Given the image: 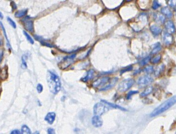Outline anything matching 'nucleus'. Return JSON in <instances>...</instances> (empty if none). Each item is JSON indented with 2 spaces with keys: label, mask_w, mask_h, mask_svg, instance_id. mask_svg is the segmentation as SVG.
Masks as SVG:
<instances>
[{
  "label": "nucleus",
  "mask_w": 176,
  "mask_h": 134,
  "mask_svg": "<svg viewBox=\"0 0 176 134\" xmlns=\"http://www.w3.org/2000/svg\"><path fill=\"white\" fill-rule=\"evenodd\" d=\"M29 17L28 16L27 17L24 19V26L25 29L28 31L30 32H33L34 31V24L32 21L29 20ZM23 20V21H24Z\"/></svg>",
  "instance_id": "nucleus-9"
},
{
  "label": "nucleus",
  "mask_w": 176,
  "mask_h": 134,
  "mask_svg": "<svg viewBox=\"0 0 176 134\" xmlns=\"http://www.w3.org/2000/svg\"><path fill=\"white\" fill-rule=\"evenodd\" d=\"M1 44H2V42H1V41H0V46L1 45Z\"/></svg>",
  "instance_id": "nucleus-41"
},
{
  "label": "nucleus",
  "mask_w": 176,
  "mask_h": 134,
  "mask_svg": "<svg viewBox=\"0 0 176 134\" xmlns=\"http://www.w3.org/2000/svg\"><path fill=\"white\" fill-rule=\"evenodd\" d=\"M47 81L50 91L56 94L61 89V82L58 76L51 71H48L47 74Z\"/></svg>",
  "instance_id": "nucleus-1"
},
{
  "label": "nucleus",
  "mask_w": 176,
  "mask_h": 134,
  "mask_svg": "<svg viewBox=\"0 0 176 134\" xmlns=\"http://www.w3.org/2000/svg\"><path fill=\"white\" fill-rule=\"evenodd\" d=\"M101 102L105 104L106 105H108V106L110 107V108H114V109H119L120 110H122V111H126V110L123 108H122V107H121L120 106H119L118 105H116V104H113V103H112L111 102H108L105 100H101Z\"/></svg>",
  "instance_id": "nucleus-13"
},
{
  "label": "nucleus",
  "mask_w": 176,
  "mask_h": 134,
  "mask_svg": "<svg viewBox=\"0 0 176 134\" xmlns=\"http://www.w3.org/2000/svg\"><path fill=\"white\" fill-rule=\"evenodd\" d=\"M7 22L9 23V24H10V25L13 28H16V23H15V22L13 21L11 18H10V17H7Z\"/></svg>",
  "instance_id": "nucleus-27"
},
{
  "label": "nucleus",
  "mask_w": 176,
  "mask_h": 134,
  "mask_svg": "<svg viewBox=\"0 0 176 134\" xmlns=\"http://www.w3.org/2000/svg\"><path fill=\"white\" fill-rule=\"evenodd\" d=\"M132 66L131 65L129 66H128L127 67V68L123 69V70H121V71H120V74H123L124 73L126 72H127V71H131L132 70Z\"/></svg>",
  "instance_id": "nucleus-33"
},
{
  "label": "nucleus",
  "mask_w": 176,
  "mask_h": 134,
  "mask_svg": "<svg viewBox=\"0 0 176 134\" xmlns=\"http://www.w3.org/2000/svg\"><path fill=\"white\" fill-rule=\"evenodd\" d=\"M56 114L54 112H49L47 113L45 117V120L49 124H52L55 119Z\"/></svg>",
  "instance_id": "nucleus-11"
},
{
  "label": "nucleus",
  "mask_w": 176,
  "mask_h": 134,
  "mask_svg": "<svg viewBox=\"0 0 176 134\" xmlns=\"http://www.w3.org/2000/svg\"><path fill=\"white\" fill-rule=\"evenodd\" d=\"M144 70L147 73H152L154 71L153 66H148L147 67H146V68L144 69Z\"/></svg>",
  "instance_id": "nucleus-30"
},
{
  "label": "nucleus",
  "mask_w": 176,
  "mask_h": 134,
  "mask_svg": "<svg viewBox=\"0 0 176 134\" xmlns=\"http://www.w3.org/2000/svg\"><path fill=\"white\" fill-rule=\"evenodd\" d=\"M10 134H21V133L19 130L15 129V130L12 131V132H11Z\"/></svg>",
  "instance_id": "nucleus-37"
},
{
  "label": "nucleus",
  "mask_w": 176,
  "mask_h": 134,
  "mask_svg": "<svg viewBox=\"0 0 176 134\" xmlns=\"http://www.w3.org/2000/svg\"><path fill=\"white\" fill-rule=\"evenodd\" d=\"M165 28L168 32V33L171 34L175 32L176 29L174 23L171 21H168L165 23Z\"/></svg>",
  "instance_id": "nucleus-8"
},
{
  "label": "nucleus",
  "mask_w": 176,
  "mask_h": 134,
  "mask_svg": "<svg viewBox=\"0 0 176 134\" xmlns=\"http://www.w3.org/2000/svg\"><path fill=\"white\" fill-rule=\"evenodd\" d=\"M150 56H148V57H147L146 58H145L144 59H143V60H141L140 62H139V64L141 66H143V65H145L146 64H147L149 61H150Z\"/></svg>",
  "instance_id": "nucleus-26"
},
{
  "label": "nucleus",
  "mask_w": 176,
  "mask_h": 134,
  "mask_svg": "<svg viewBox=\"0 0 176 134\" xmlns=\"http://www.w3.org/2000/svg\"><path fill=\"white\" fill-rule=\"evenodd\" d=\"M174 11H175V13H176V6L175 7V8H174Z\"/></svg>",
  "instance_id": "nucleus-42"
},
{
  "label": "nucleus",
  "mask_w": 176,
  "mask_h": 134,
  "mask_svg": "<svg viewBox=\"0 0 176 134\" xmlns=\"http://www.w3.org/2000/svg\"><path fill=\"white\" fill-rule=\"evenodd\" d=\"M164 42L166 45H170L172 43L173 37L171 34L166 33L165 34L164 37Z\"/></svg>",
  "instance_id": "nucleus-16"
},
{
  "label": "nucleus",
  "mask_w": 176,
  "mask_h": 134,
  "mask_svg": "<svg viewBox=\"0 0 176 134\" xmlns=\"http://www.w3.org/2000/svg\"><path fill=\"white\" fill-rule=\"evenodd\" d=\"M110 77L108 76H104L102 78L98 79L95 81H94L93 83V87L94 88H97L99 86L103 85L107 83L108 81H110Z\"/></svg>",
  "instance_id": "nucleus-7"
},
{
  "label": "nucleus",
  "mask_w": 176,
  "mask_h": 134,
  "mask_svg": "<svg viewBox=\"0 0 176 134\" xmlns=\"http://www.w3.org/2000/svg\"><path fill=\"white\" fill-rule=\"evenodd\" d=\"M150 30L152 34L155 36H158L162 32V30L159 27V26L156 25H152L150 27Z\"/></svg>",
  "instance_id": "nucleus-12"
},
{
  "label": "nucleus",
  "mask_w": 176,
  "mask_h": 134,
  "mask_svg": "<svg viewBox=\"0 0 176 134\" xmlns=\"http://www.w3.org/2000/svg\"><path fill=\"white\" fill-rule=\"evenodd\" d=\"M36 89H37V92H38L39 93H42V91H43V86L41 84L38 83V84L37 85Z\"/></svg>",
  "instance_id": "nucleus-34"
},
{
  "label": "nucleus",
  "mask_w": 176,
  "mask_h": 134,
  "mask_svg": "<svg viewBox=\"0 0 176 134\" xmlns=\"http://www.w3.org/2000/svg\"><path fill=\"white\" fill-rule=\"evenodd\" d=\"M134 83L132 79H127L121 81L118 86V91L120 92H124L128 90Z\"/></svg>",
  "instance_id": "nucleus-4"
},
{
  "label": "nucleus",
  "mask_w": 176,
  "mask_h": 134,
  "mask_svg": "<svg viewBox=\"0 0 176 134\" xmlns=\"http://www.w3.org/2000/svg\"><path fill=\"white\" fill-rule=\"evenodd\" d=\"M155 19L157 22L160 23H164L165 21V17H164V16L158 14V13L155 14Z\"/></svg>",
  "instance_id": "nucleus-19"
},
{
  "label": "nucleus",
  "mask_w": 176,
  "mask_h": 134,
  "mask_svg": "<svg viewBox=\"0 0 176 134\" xmlns=\"http://www.w3.org/2000/svg\"><path fill=\"white\" fill-rule=\"evenodd\" d=\"M3 18V15L2 14V13L1 12H0V18L2 19Z\"/></svg>",
  "instance_id": "nucleus-39"
},
{
  "label": "nucleus",
  "mask_w": 176,
  "mask_h": 134,
  "mask_svg": "<svg viewBox=\"0 0 176 134\" xmlns=\"http://www.w3.org/2000/svg\"><path fill=\"white\" fill-rule=\"evenodd\" d=\"M76 56V54H72L70 56H66V57H65L62 60L63 65L62 66L63 69H64V68H67V67H68L72 63V61L74 60Z\"/></svg>",
  "instance_id": "nucleus-5"
},
{
  "label": "nucleus",
  "mask_w": 176,
  "mask_h": 134,
  "mask_svg": "<svg viewBox=\"0 0 176 134\" xmlns=\"http://www.w3.org/2000/svg\"><path fill=\"white\" fill-rule=\"evenodd\" d=\"M47 132H48V134H56L55 130H54V129L52 128H48L47 130Z\"/></svg>",
  "instance_id": "nucleus-36"
},
{
  "label": "nucleus",
  "mask_w": 176,
  "mask_h": 134,
  "mask_svg": "<svg viewBox=\"0 0 176 134\" xmlns=\"http://www.w3.org/2000/svg\"><path fill=\"white\" fill-rule=\"evenodd\" d=\"M161 49V47L160 46V44L157 43L156 44V46L153 49L151 53L152 54H156L157 53H158L159 51H160Z\"/></svg>",
  "instance_id": "nucleus-24"
},
{
  "label": "nucleus",
  "mask_w": 176,
  "mask_h": 134,
  "mask_svg": "<svg viewBox=\"0 0 176 134\" xmlns=\"http://www.w3.org/2000/svg\"><path fill=\"white\" fill-rule=\"evenodd\" d=\"M3 57V52L1 51V52H0V62H1Z\"/></svg>",
  "instance_id": "nucleus-38"
},
{
  "label": "nucleus",
  "mask_w": 176,
  "mask_h": 134,
  "mask_svg": "<svg viewBox=\"0 0 176 134\" xmlns=\"http://www.w3.org/2000/svg\"><path fill=\"white\" fill-rule=\"evenodd\" d=\"M164 68H165V66H164V65H162L161 66H159V68L156 70V71H155V74L157 75H158L160 73V72L161 71H162L164 70Z\"/></svg>",
  "instance_id": "nucleus-32"
},
{
  "label": "nucleus",
  "mask_w": 176,
  "mask_h": 134,
  "mask_svg": "<svg viewBox=\"0 0 176 134\" xmlns=\"http://www.w3.org/2000/svg\"><path fill=\"white\" fill-rule=\"evenodd\" d=\"M0 26H1V27L2 30V31H3V34H4V37H5V39L6 40V41H7V46L8 48H11V45H10V42H9V40L7 36L6 30L5 29V27H4L3 24H2V23L1 22H0Z\"/></svg>",
  "instance_id": "nucleus-18"
},
{
  "label": "nucleus",
  "mask_w": 176,
  "mask_h": 134,
  "mask_svg": "<svg viewBox=\"0 0 176 134\" xmlns=\"http://www.w3.org/2000/svg\"><path fill=\"white\" fill-rule=\"evenodd\" d=\"M168 3L171 7H173L176 6V1H169L168 2Z\"/></svg>",
  "instance_id": "nucleus-35"
},
{
  "label": "nucleus",
  "mask_w": 176,
  "mask_h": 134,
  "mask_svg": "<svg viewBox=\"0 0 176 134\" xmlns=\"http://www.w3.org/2000/svg\"><path fill=\"white\" fill-rule=\"evenodd\" d=\"M176 103V96L172 97V98L169 99L168 100L162 103L159 106H158L157 108H156L150 114V116L152 117L158 116L162 113L165 112L168 109H169L171 107L174 105Z\"/></svg>",
  "instance_id": "nucleus-2"
},
{
  "label": "nucleus",
  "mask_w": 176,
  "mask_h": 134,
  "mask_svg": "<svg viewBox=\"0 0 176 134\" xmlns=\"http://www.w3.org/2000/svg\"><path fill=\"white\" fill-rule=\"evenodd\" d=\"M34 134H39V132L38 131H35Z\"/></svg>",
  "instance_id": "nucleus-40"
},
{
  "label": "nucleus",
  "mask_w": 176,
  "mask_h": 134,
  "mask_svg": "<svg viewBox=\"0 0 176 134\" xmlns=\"http://www.w3.org/2000/svg\"><path fill=\"white\" fill-rule=\"evenodd\" d=\"M161 13L162 15L166 16L168 18H171L172 16V12L167 6L162 8L161 9Z\"/></svg>",
  "instance_id": "nucleus-14"
},
{
  "label": "nucleus",
  "mask_w": 176,
  "mask_h": 134,
  "mask_svg": "<svg viewBox=\"0 0 176 134\" xmlns=\"http://www.w3.org/2000/svg\"><path fill=\"white\" fill-rule=\"evenodd\" d=\"M23 34L25 35V37L26 38L27 40L30 42V43H31V44H34V40L32 38V37L28 33L26 32H25V31H23Z\"/></svg>",
  "instance_id": "nucleus-25"
},
{
  "label": "nucleus",
  "mask_w": 176,
  "mask_h": 134,
  "mask_svg": "<svg viewBox=\"0 0 176 134\" xmlns=\"http://www.w3.org/2000/svg\"><path fill=\"white\" fill-rule=\"evenodd\" d=\"M138 93V91H129L127 94V97L126 98L127 100H129L130 99V98H131V97L134 95V94H137Z\"/></svg>",
  "instance_id": "nucleus-28"
},
{
  "label": "nucleus",
  "mask_w": 176,
  "mask_h": 134,
  "mask_svg": "<svg viewBox=\"0 0 176 134\" xmlns=\"http://www.w3.org/2000/svg\"><path fill=\"white\" fill-rule=\"evenodd\" d=\"M161 56L160 55H158L155 57H154L152 60H151V62L152 63H154V64H155V63H158L160 60H161Z\"/></svg>",
  "instance_id": "nucleus-29"
},
{
  "label": "nucleus",
  "mask_w": 176,
  "mask_h": 134,
  "mask_svg": "<svg viewBox=\"0 0 176 134\" xmlns=\"http://www.w3.org/2000/svg\"><path fill=\"white\" fill-rule=\"evenodd\" d=\"M94 74H95V71L94 70H93V69L89 70V71H88L87 72L86 76L85 77H84L83 79H82V81L83 82H86L88 81V80H91V79L93 78V77L94 76Z\"/></svg>",
  "instance_id": "nucleus-15"
},
{
  "label": "nucleus",
  "mask_w": 176,
  "mask_h": 134,
  "mask_svg": "<svg viewBox=\"0 0 176 134\" xmlns=\"http://www.w3.org/2000/svg\"><path fill=\"white\" fill-rule=\"evenodd\" d=\"M160 6H161V5H160V4L158 2V1H154L153 2V3L152 8H153L154 9H156L158 8Z\"/></svg>",
  "instance_id": "nucleus-31"
},
{
  "label": "nucleus",
  "mask_w": 176,
  "mask_h": 134,
  "mask_svg": "<svg viewBox=\"0 0 176 134\" xmlns=\"http://www.w3.org/2000/svg\"><path fill=\"white\" fill-rule=\"evenodd\" d=\"M28 58V56L26 55H23L22 57V64L21 67L23 69H25L28 67V65H27L26 63V59Z\"/></svg>",
  "instance_id": "nucleus-22"
},
{
  "label": "nucleus",
  "mask_w": 176,
  "mask_h": 134,
  "mask_svg": "<svg viewBox=\"0 0 176 134\" xmlns=\"http://www.w3.org/2000/svg\"><path fill=\"white\" fill-rule=\"evenodd\" d=\"M27 13H28V9H27L20 10L15 13V16L16 17H19V18L25 16V15L27 14Z\"/></svg>",
  "instance_id": "nucleus-20"
},
{
  "label": "nucleus",
  "mask_w": 176,
  "mask_h": 134,
  "mask_svg": "<svg viewBox=\"0 0 176 134\" xmlns=\"http://www.w3.org/2000/svg\"><path fill=\"white\" fill-rule=\"evenodd\" d=\"M110 107L103 103H97L94 106V114L95 115H102L107 111H109Z\"/></svg>",
  "instance_id": "nucleus-3"
},
{
  "label": "nucleus",
  "mask_w": 176,
  "mask_h": 134,
  "mask_svg": "<svg viewBox=\"0 0 176 134\" xmlns=\"http://www.w3.org/2000/svg\"><path fill=\"white\" fill-rule=\"evenodd\" d=\"M92 124L95 127H100L103 125V120L99 116L95 115L91 119Z\"/></svg>",
  "instance_id": "nucleus-10"
},
{
  "label": "nucleus",
  "mask_w": 176,
  "mask_h": 134,
  "mask_svg": "<svg viewBox=\"0 0 176 134\" xmlns=\"http://www.w3.org/2000/svg\"><path fill=\"white\" fill-rule=\"evenodd\" d=\"M22 134H31V131L28 126L23 125L21 128Z\"/></svg>",
  "instance_id": "nucleus-23"
},
{
  "label": "nucleus",
  "mask_w": 176,
  "mask_h": 134,
  "mask_svg": "<svg viewBox=\"0 0 176 134\" xmlns=\"http://www.w3.org/2000/svg\"><path fill=\"white\" fill-rule=\"evenodd\" d=\"M153 81V78L149 75H144L139 78L138 80L137 83L141 85H146L151 83Z\"/></svg>",
  "instance_id": "nucleus-6"
},
{
  "label": "nucleus",
  "mask_w": 176,
  "mask_h": 134,
  "mask_svg": "<svg viewBox=\"0 0 176 134\" xmlns=\"http://www.w3.org/2000/svg\"><path fill=\"white\" fill-rule=\"evenodd\" d=\"M153 88L152 87H148L141 93L140 96L142 97H146L149 94H150V93H152V92H153Z\"/></svg>",
  "instance_id": "nucleus-21"
},
{
  "label": "nucleus",
  "mask_w": 176,
  "mask_h": 134,
  "mask_svg": "<svg viewBox=\"0 0 176 134\" xmlns=\"http://www.w3.org/2000/svg\"><path fill=\"white\" fill-rule=\"evenodd\" d=\"M118 79L117 78H115L113 79L109 84L107 85V86H106L105 87H104L102 89H100L99 90L100 91H106V90H107L108 89L112 88L113 87H114L115 85V84L116 83V82L118 81Z\"/></svg>",
  "instance_id": "nucleus-17"
}]
</instances>
